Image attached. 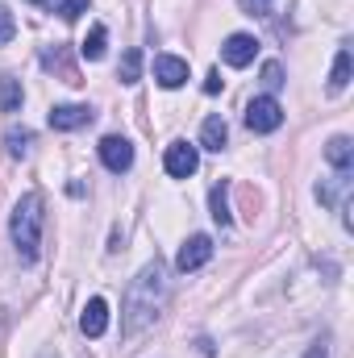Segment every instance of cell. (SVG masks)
<instances>
[{
	"instance_id": "cell-2",
	"label": "cell",
	"mask_w": 354,
	"mask_h": 358,
	"mask_svg": "<svg viewBox=\"0 0 354 358\" xmlns=\"http://www.w3.org/2000/svg\"><path fill=\"white\" fill-rule=\"evenodd\" d=\"M42 196L38 192H29V196H21L17 200V208H13V217H8V238H13V246H17V255L29 263V259H38V246H42Z\"/></svg>"
},
{
	"instance_id": "cell-14",
	"label": "cell",
	"mask_w": 354,
	"mask_h": 358,
	"mask_svg": "<svg viewBox=\"0 0 354 358\" xmlns=\"http://www.w3.org/2000/svg\"><path fill=\"white\" fill-rule=\"evenodd\" d=\"M138 76H142V50H138V46H129V50L121 55L117 80H121V84H138Z\"/></svg>"
},
{
	"instance_id": "cell-4",
	"label": "cell",
	"mask_w": 354,
	"mask_h": 358,
	"mask_svg": "<svg viewBox=\"0 0 354 358\" xmlns=\"http://www.w3.org/2000/svg\"><path fill=\"white\" fill-rule=\"evenodd\" d=\"M163 167H167L171 179H187V176H196L200 155H196V146H187V142H171L167 155H163Z\"/></svg>"
},
{
	"instance_id": "cell-13",
	"label": "cell",
	"mask_w": 354,
	"mask_h": 358,
	"mask_svg": "<svg viewBox=\"0 0 354 358\" xmlns=\"http://www.w3.org/2000/svg\"><path fill=\"white\" fill-rule=\"evenodd\" d=\"M21 100H25L21 84H17L13 76H0V113H17V108H21Z\"/></svg>"
},
{
	"instance_id": "cell-22",
	"label": "cell",
	"mask_w": 354,
	"mask_h": 358,
	"mask_svg": "<svg viewBox=\"0 0 354 358\" xmlns=\"http://www.w3.org/2000/svg\"><path fill=\"white\" fill-rule=\"evenodd\" d=\"M304 358H330V342H325V338H321V342H313V350H309Z\"/></svg>"
},
{
	"instance_id": "cell-19",
	"label": "cell",
	"mask_w": 354,
	"mask_h": 358,
	"mask_svg": "<svg viewBox=\"0 0 354 358\" xmlns=\"http://www.w3.org/2000/svg\"><path fill=\"white\" fill-rule=\"evenodd\" d=\"M84 13H88V0H63V4H59V17H63V21H80Z\"/></svg>"
},
{
	"instance_id": "cell-24",
	"label": "cell",
	"mask_w": 354,
	"mask_h": 358,
	"mask_svg": "<svg viewBox=\"0 0 354 358\" xmlns=\"http://www.w3.org/2000/svg\"><path fill=\"white\" fill-rule=\"evenodd\" d=\"M29 4H46V0H29Z\"/></svg>"
},
{
	"instance_id": "cell-18",
	"label": "cell",
	"mask_w": 354,
	"mask_h": 358,
	"mask_svg": "<svg viewBox=\"0 0 354 358\" xmlns=\"http://www.w3.org/2000/svg\"><path fill=\"white\" fill-rule=\"evenodd\" d=\"M4 142H8V155H13V159H25L29 146H34V134H29V129H8Z\"/></svg>"
},
{
	"instance_id": "cell-11",
	"label": "cell",
	"mask_w": 354,
	"mask_h": 358,
	"mask_svg": "<svg viewBox=\"0 0 354 358\" xmlns=\"http://www.w3.org/2000/svg\"><path fill=\"white\" fill-rule=\"evenodd\" d=\"M225 142H229V125H225V117H208L204 121V129H200V146L204 150H225Z\"/></svg>"
},
{
	"instance_id": "cell-5",
	"label": "cell",
	"mask_w": 354,
	"mask_h": 358,
	"mask_svg": "<svg viewBox=\"0 0 354 358\" xmlns=\"http://www.w3.org/2000/svg\"><path fill=\"white\" fill-rule=\"evenodd\" d=\"M208 259H213V238H208V234H196V238H187V242L179 246L176 267L187 275V271H200Z\"/></svg>"
},
{
	"instance_id": "cell-12",
	"label": "cell",
	"mask_w": 354,
	"mask_h": 358,
	"mask_svg": "<svg viewBox=\"0 0 354 358\" xmlns=\"http://www.w3.org/2000/svg\"><path fill=\"white\" fill-rule=\"evenodd\" d=\"M325 159H330V163H334L338 171H351V163H354V142L338 134V138H334V142L325 146Z\"/></svg>"
},
{
	"instance_id": "cell-23",
	"label": "cell",
	"mask_w": 354,
	"mask_h": 358,
	"mask_svg": "<svg viewBox=\"0 0 354 358\" xmlns=\"http://www.w3.org/2000/svg\"><path fill=\"white\" fill-rule=\"evenodd\" d=\"M204 92H208V96H213V92H221V76H217V71L204 80Z\"/></svg>"
},
{
	"instance_id": "cell-7",
	"label": "cell",
	"mask_w": 354,
	"mask_h": 358,
	"mask_svg": "<svg viewBox=\"0 0 354 358\" xmlns=\"http://www.w3.org/2000/svg\"><path fill=\"white\" fill-rule=\"evenodd\" d=\"M255 55H259V42L250 34H229L225 46H221V59L229 67H246V63H255Z\"/></svg>"
},
{
	"instance_id": "cell-17",
	"label": "cell",
	"mask_w": 354,
	"mask_h": 358,
	"mask_svg": "<svg viewBox=\"0 0 354 358\" xmlns=\"http://www.w3.org/2000/svg\"><path fill=\"white\" fill-rule=\"evenodd\" d=\"M208 204H213V221H221V225H229V221H234V213H229V192H225V183H217V187L208 192Z\"/></svg>"
},
{
	"instance_id": "cell-3",
	"label": "cell",
	"mask_w": 354,
	"mask_h": 358,
	"mask_svg": "<svg viewBox=\"0 0 354 358\" xmlns=\"http://www.w3.org/2000/svg\"><path fill=\"white\" fill-rule=\"evenodd\" d=\"M246 125H250L255 134H271V129H279V125H283V108H279V100H275V96H255V100L246 104Z\"/></svg>"
},
{
	"instance_id": "cell-20",
	"label": "cell",
	"mask_w": 354,
	"mask_h": 358,
	"mask_svg": "<svg viewBox=\"0 0 354 358\" xmlns=\"http://www.w3.org/2000/svg\"><path fill=\"white\" fill-rule=\"evenodd\" d=\"M13 34H17V21H13V13L0 4V46H8V42H13Z\"/></svg>"
},
{
	"instance_id": "cell-6",
	"label": "cell",
	"mask_w": 354,
	"mask_h": 358,
	"mask_svg": "<svg viewBox=\"0 0 354 358\" xmlns=\"http://www.w3.org/2000/svg\"><path fill=\"white\" fill-rule=\"evenodd\" d=\"M100 163L108 167V171H129L134 167V146H129V138H117V134H108L104 142H100Z\"/></svg>"
},
{
	"instance_id": "cell-10",
	"label": "cell",
	"mask_w": 354,
	"mask_h": 358,
	"mask_svg": "<svg viewBox=\"0 0 354 358\" xmlns=\"http://www.w3.org/2000/svg\"><path fill=\"white\" fill-rule=\"evenodd\" d=\"M80 329H84V338H100V334L108 329V304H104L100 296H92L88 304H84V317H80Z\"/></svg>"
},
{
	"instance_id": "cell-9",
	"label": "cell",
	"mask_w": 354,
	"mask_h": 358,
	"mask_svg": "<svg viewBox=\"0 0 354 358\" xmlns=\"http://www.w3.org/2000/svg\"><path fill=\"white\" fill-rule=\"evenodd\" d=\"M92 113L88 104H55L50 108V125L55 129H80V125H92Z\"/></svg>"
},
{
	"instance_id": "cell-8",
	"label": "cell",
	"mask_w": 354,
	"mask_h": 358,
	"mask_svg": "<svg viewBox=\"0 0 354 358\" xmlns=\"http://www.w3.org/2000/svg\"><path fill=\"white\" fill-rule=\"evenodd\" d=\"M155 80H159V88H183L187 84V63L176 59V55H159L155 59Z\"/></svg>"
},
{
	"instance_id": "cell-1",
	"label": "cell",
	"mask_w": 354,
	"mask_h": 358,
	"mask_svg": "<svg viewBox=\"0 0 354 358\" xmlns=\"http://www.w3.org/2000/svg\"><path fill=\"white\" fill-rule=\"evenodd\" d=\"M167 296H171V283H167V267L155 259L138 271V279L129 283L125 292V338L142 334L146 325H155L167 308Z\"/></svg>"
},
{
	"instance_id": "cell-16",
	"label": "cell",
	"mask_w": 354,
	"mask_h": 358,
	"mask_svg": "<svg viewBox=\"0 0 354 358\" xmlns=\"http://www.w3.org/2000/svg\"><path fill=\"white\" fill-rule=\"evenodd\" d=\"M346 84H351V50L342 46L334 59V71H330V92H342Z\"/></svg>"
},
{
	"instance_id": "cell-21",
	"label": "cell",
	"mask_w": 354,
	"mask_h": 358,
	"mask_svg": "<svg viewBox=\"0 0 354 358\" xmlns=\"http://www.w3.org/2000/svg\"><path fill=\"white\" fill-rule=\"evenodd\" d=\"M263 84H267V88H279V84H283V71H279V63H267V67H263Z\"/></svg>"
},
{
	"instance_id": "cell-15",
	"label": "cell",
	"mask_w": 354,
	"mask_h": 358,
	"mask_svg": "<svg viewBox=\"0 0 354 358\" xmlns=\"http://www.w3.org/2000/svg\"><path fill=\"white\" fill-rule=\"evenodd\" d=\"M104 50H108V29H104V25H92V34L84 38V46H80V55L96 63V59H104Z\"/></svg>"
}]
</instances>
